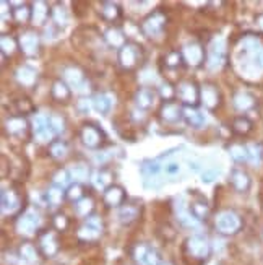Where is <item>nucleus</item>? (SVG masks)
I'll use <instances>...</instances> for the list:
<instances>
[{
  "instance_id": "57",
  "label": "nucleus",
  "mask_w": 263,
  "mask_h": 265,
  "mask_svg": "<svg viewBox=\"0 0 263 265\" xmlns=\"http://www.w3.org/2000/svg\"><path fill=\"white\" fill-rule=\"evenodd\" d=\"M175 234L177 233H175V230L173 226H169V225L163 226V234H161V236H163L164 241H173V239L175 238Z\"/></svg>"
},
{
  "instance_id": "39",
  "label": "nucleus",
  "mask_w": 263,
  "mask_h": 265,
  "mask_svg": "<svg viewBox=\"0 0 263 265\" xmlns=\"http://www.w3.org/2000/svg\"><path fill=\"white\" fill-rule=\"evenodd\" d=\"M229 155L237 163L249 161V148L242 143H232L229 146Z\"/></svg>"
},
{
  "instance_id": "15",
  "label": "nucleus",
  "mask_w": 263,
  "mask_h": 265,
  "mask_svg": "<svg viewBox=\"0 0 263 265\" xmlns=\"http://www.w3.org/2000/svg\"><path fill=\"white\" fill-rule=\"evenodd\" d=\"M229 182H231V186L237 190V192H247V190L250 189V186H252V179H250V176L246 171H242L239 168H234L231 171Z\"/></svg>"
},
{
  "instance_id": "24",
  "label": "nucleus",
  "mask_w": 263,
  "mask_h": 265,
  "mask_svg": "<svg viewBox=\"0 0 263 265\" xmlns=\"http://www.w3.org/2000/svg\"><path fill=\"white\" fill-rule=\"evenodd\" d=\"M15 77H16V82L20 85L33 86L36 83V80H38V72H36V69L31 65H21V67H18Z\"/></svg>"
},
{
  "instance_id": "29",
  "label": "nucleus",
  "mask_w": 263,
  "mask_h": 265,
  "mask_svg": "<svg viewBox=\"0 0 263 265\" xmlns=\"http://www.w3.org/2000/svg\"><path fill=\"white\" fill-rule=\"evenodd\" d=\"M51 95L57 103H67L70 100L72 88L64 82V80H57V82H54V85H52Z\"/></svg>"
},
{
  "instance_id": "4",
  "label": "nucleus",
  "mask_w": 263,
  "mask_h": 265,
  "mask_svg": "<svg viewBox=\"0 0 263 265\" xmlns=\"http://www.w3.org/2000/svg\"><path fill=\"white\" fill-rule=\"evenodd\" d=\"M242 228V220L236 212L226 210L216 217V231L221 233L223 236H232L239 233Z\"/></svg>"
},
{
  "instance_id": "28",
  "label": "nucleus",
  "mask_w": 263,
  "mask_h": 265,
  "mask_svg": "<svg viewBox=\"0 0 263 265\" xmlns=\"http://www.w3.org/2000/svg\"><path fill=\"white\" fill-rule=\"evenodd\" d=\"M111 106H112V98L107 93H97L93 96V100H91V108L102 116H106L109 113Z\"/></svg>"
},
{
  "instance_id": "3",
  "label": "nucleus",
  "mask_w": 263,
  "mask_h": 265,
  "mask_svg": "<svg viewBox=\"0 0 263 265\" xmlns=\"http://www.w3.org/2000/svg\"><path fill=\"white\" fill-rule=\"evenodd\" d=\"M143 59V51L138 44H133V42H127L119 51V65L124 70H133L137 69L138 64L142 62Z\"/></svg>"
},
{
  "instance_id": "21",
  "label": "nucleus",
  "mask_w": 263,
  "mask_h": 265,
  "mask_svg": "<svg viewBox=\"0 0 263 265\" xmlns=\"http://www.w3.org/2000/svg\"><path fill=\"white\" fill-rule=\"evenodd\" d=\"M155 100H156L155 91H153L151 88H148V86H142V88L137 90L135 104H137L138 109H142V111L150 109L153 104H155Z\"/></svg>"
},
{
  "instance_id": "51",
  "label": "nucleus",
  "mask_w": 263,
  "mask_h": 265,
  "mask_svg": "<svg viewBox=\"0 0 263 265\" xmlns=\"http://www.w3.org/2000/svg\"><path fill=\"white\" fill-rule=\"evenodd\" d=\"M51 127H52V131L56 132V135L62 133L65 131V121H64V117H60L57 114L51 116Z\"/></svg>"
},
{
  "instance_id": "33",
  "label": "nucleus",
  "mask_w": 263,
  "mask_h": 265,
  "mask_svg": "<svg viewBox=\"0 0 263 265\" xmlns=\"http://www.w3.org/2000/svg\"><path fill=\"white\" fill-rule=\"evenodd\" d=\"M18 257L23 259L26 264H34L38 262V249L34 248L31 243H23L20 248H18Z\"/></svg>"
},
{
  "instance_id": "31",
  "label": "nucleus",
  "mask_w": 263,
  "mask_h": 265,
  "mask_svg": "<svg viewBox=\"0 0 263 265\" xmlns=\"http://www.w3.org/2000/svg\"><path fill=\"white\" fill-rule=\"evenodd\" d=\"M69 172L72 181H75L77 184L87 182L89 179V168L85 163H75L69 168Z\"/></svg>"
},
{
  "instance_id": "44",
  "label": "nucleus",
  "mask_w": 263,
  "mask_h": 265,
  "mask_svg": "<svg viewBox=\"0 0 263 265\" xmlns=\"http://www.w3.org/2000/svg\"><path fill=\"white\" fill-rule=\"evenodd\" d=\"M65 195H67V199L73 203H77L78 200H82L83 197H87L85 195V187L82 184H73V186H70L65 190Z\"/></svg>"
},
{
  "instance_id": "42",
  "label": "nucleus",
  "mask_w": 263,
  "mask_h": 265,
  "mask_svg": "<svg viewBox=\"0 0 263 265\" xmlns=\"http://www.w3.org/2000/svg\"><path fill=\"white\" fill-rule=\"evenodd\" d=\"M163 62H164V65L168 67V69H177V67H180L183 64V55H182V52L173 51V52L164 55Z\"/></svg>"
},
{
  "instance_id": "38",
  "label": "nucleus",
  "mask_w": 263,
  "mask_h": 265,
  "mask_svg": "<svg viewBox=\"0 0 263 265\" xmlns=\"http://www.w3.org/2000/svg\"><path fill=\"white\" fill-rule=\"evenodd\" d=\"M11 16L15 18L18 23H26L31 20V5L20 3L11 8Z\"/></svg>"
},
{
  "instance_id": "58",
  "label": "nucleus",
  "mask_w": 263,
  "mask_h": 265,
  "mask_svg": "<svg viewBox=\"0 0 263 265\" xmlns=\"http://www.w3.org/2000/svg\"><path fill=\"white\" fill-rule=\"evenodd\" d=\"M89 106H91V101H87V100H85V98L80 101V104H78V108H80L82 113H88Z\"/></svg>"
},
{
  "instance_id": "32",
  "label": "nucleus",
  "mask_w": 263,
  "mask_h": 265,
  "mask_svg": "<svg viewBox=\"0 0 263 265\" xmlns=\"http://www.w3.org/2000/svg\"><path fill=\"white\" fill-rule=\"evenodd\" d=\"M188 208H190V213L192 217L197 220V221H203L208 218V215H210V207H208L206 200H193L190 202V205H188Z\"/></svg>"
},
{
  "instance_id": "20",
  "label": "nucleus",
  "mask_w": 263,
  "mask_h": 265,
  "mask_svg": "<svg viewBox=\"0 0 263 265\" xmlns=\"http://www.w3.org/2000/svg\"><path fill=\"white\" fill-rule=\"evenodd\" d=\"M49 15H52V10L46 2H34L31 5V21L34 26H42Z\"/></svg>"
},
{
  "instance_id": "35",
  "label": "nucleus",
  "mask_w": 263,
  "mask_h": 265,
  "mask_svg": "<svg viewBox=\"0 0 263 265\" xmlns=\"http://www.w3.org/2000/svg\"><path fill=\"white\" fill-rule=\"evenodd\" d=\"M252 121L247 119L246 116H239V117H236L234 121H232V124H231V129H232V132L237 133V135H247L250 131H252Z\"/></svg>"
},
{
  "instance_id": "53",
  "label": "nucleus",
  "mask_w": 263,
  "mask_h": 265,
  "mask_svg": "<svg viewBox=\"0 0 263 265\" xmlns=\"http://www.w3.org/2000/svg\"><path fill=\"white\" fill-rule=\"evenodd\" d=\"M161 264H163V259L160 256V252H158L155 248H151L148 256H146V259H145L143 265H161Z\"/></svg>"
},
{
  "instance_id": "11",
  "label": "nucleus",
  "mask_w": 263,
  "mask_h": 265,
  "mask_svg": "<svg viewBox=\"0 0 263 265\" xmlns=\"http://www.w3.org/2000/svg\"><path fill=\"white\" fill-rule=\"evenodd\" d=\"M2 213L3 215H15L21 208V194L16 189H3L2 190Z\"/></svg>"
},
{
  "instance_id": "59",
  "label": "nucleus",
  "mask_w": 263,
  "mask_h": 265,
  "mask_svg": "<svg viewBox=\"0 0 263 265\" xmlns=\"http://www.w3.org/2000/svg\"><path fill=\"white\" fill-rule=\"evenodd\" d=\"M188 168L192 171H200L201 169V163L197 161V159H193V161H188Z\"/></svg>"
},
{
  "instance_id": "56",
  "label": "nucleus",
  "mask_w": 263,
  "mask_h": 265,
  "mask_svg": "<svg viewBox=\"0 0 263 265\" xmlns=\"http://www.w3.org/2000/svg\"><path fill=\"white\" fill-rule=\"evenodd\" d=\"M164 171H166V174H169V176H177V174H179V171H180V166H179V163L171 161V163H166V166H164Z\"/></svg>"
},
{
  "instance_id": "17",
  "label": "nucleus",
  "mask_w": 263,
  "mask_h": 265,
  "mask_svg": "<svg viewBox=\"0 0 263 265\" xmlns=\"http://www.w3.org/2000/svg\"><path fill=\"white\" fill-rule=\"evenodd\" d=\"M160 117L166 124H175V122H179L182 119V108L177 106L174 101L164 103L160 111Z\"/></svg>"
},
{
  "instance_id": "52",
  "label": "nucleus",
  "mask_w": 263,
  "mask_h": 265,
  "mask_svg": "<svg viewBox=\"0 0 263 265\" xmlns=\"http://www.w3.org/2000/svg\"><path fill=\"white\" fill-rule=\"evenodd\" d=\"M52 223L57 231H65L67 228H69V218H67L64 213H57L56 217H54Z\"/></svg>"
},
{
  "instance_id": "2",
  "label": "nucleus",
  "mask_w": 263,
  "mask_h": 265,
  "mask_svg": "<svg viewBox=\"0 0 263 265\" xmlns=\"http://www.w3.org/2000/svg\"><path fill=\"white\" fill-rule=\"evenodd\" d=\"M183 251L192 261L206 262L211 254V244L203 234H193V236L187 238L185 244H183Z\"/></svg>"
},
{
  "instance_id": "1",
  "label": "nucleus",
  "mask_w": 263,
  "mask_h": 265,
  "mask_svg": "<svg viewBox=\"0 0 263 265\" xmlns=\"http://www.w3.org/2000/svg\"><path fill=\"white\" fill-rule=\"evenodd\" d=\"M237 64H239V70L242 75L249 78L259 77L263 72V44L259 36H244L241 41V52Z\"/></svg>"
},
{
  "instance_id": "25",
  "label": "nucleus",
  "mask_w": 263,
  "mask_h": 265,
  "mask_svg": "<svg viewBox=\"0 0 263 265\" xmlns=\"http://www.w3.org/2000/svg\"><path fill=\"white\" fill-rule=\"evenodd\" d=\"M97 11H99V15L106 21H115L122 16L120 7L114 2H101L99 7H97Z\"/></svg>"
},
{
  "instance_id": "23",
  "label": "nucleus",
  "mask_w": 263,
  "mask_h": 265,
  "mask_svg": "<svg viewBox=\"0 0 263 265\" xmlns=\"http://www.w3.org/2000/svg\"><path fill=\"white\" fill-rule=\"evenodd\" d=\"M104 41H106L111 47L119 49V51L127 44L125 33L122 31L120 28H115V26L106 29V33H104Z\"/></svg>"
},
{
  "instance_id": "30",
  "label": "nucleus",
  "mask_w": 263,
  "mask_h": 265,
  "mask_svg": "<svg viewBox=\"0 0 263 265\" xmlns=\"http://www.w3.org/2000/svg\"><path fill=\"white\" fill-rule=\"evenodd\" d=\"M140 217V208L133 203H125L119 210V221L122 225H130Z\"/></svg>"
},
{
  "instance_id": "19",
  "label": "nucleus",
  "mask_w": 263,
  "mask_h": 265,
  "mask_svg": "<svg viewBox=\"0 0 263 265\" xmlns=\"http://www.w3.org/2000/svg\"><path fill=\"white\" fill-rule=\"evenodd\" d=\"M64 82L73 90H83L85 85V73L78 67H69L64 72Z\"/></svg>"
},
{
  "instance_id": "10",
  "label": "nucleus",
  "mask_w": 263,
  "mask_h": 265,
  "mask_svg": "<svg viewBox=\"0 0 263 265\" xmlns=\"http://www.w3.org/2000/svg\"><path fill=\"white\" fill-rule=\"evenodd\" d=\"M39 225H41V220H39L38 215L33 213V212H26L16 220V231L20 234H23V236L29 238V236L38 234Z\"/></svg>"
},
{
  "instance_id": "55",
  "label": "nucleus",
  "mask_w": 263,
  "mask_h": 265,
  "mask_svg": "<svg viewBox=\"0 0 263 265\" xmlns=\"http://www.w3.org/2000/svg\"><path fill=\"white\" fill-rule=\"evenodd\" d=\"M219 169H206L201 172V181H203L205 184H211V182H215L218 177H219Z\"/></svg>"
},
{
  "instance_id": "13",
  "label": "nucleus",
  "mask_w": 263,
  "mask_h": 265,
  "mask_svg": "<svg viewBox=\"0 0 263 265\" xmlns=\"http://www.w3.org/2000/svg\"><path fill=\"white\" fill-rule=\"evenodd\" d=\"M182 55H183V62H187L190 67H198L203 64L205 59V49L201 47L198 42H190L185 47L182 49Z\"/></svg>"
},
{
  "instance_id": "50",
  "label": "nucleus",
  "mask_w": 263,
  "mask_h": 265,
  "mask_svg": "<svg viewBox=\"0 0 263 265\" xmlns=\"http://www.w3.org/2000/svg\"><path fill=\"white\" fill-rule=\"evenodd\" d=\"M158 93H160L161 100L164 103H169V101H173V98L175 95V88H173V85L171 83H163L160 86V90H158Z\"/></svg>"
},
{
  "instance_id": "46",
  "label": "nucleus",
  "mask_w": 263,
  "mask_h": 265,
  "mask_svg": "<svg viewBox=\"0 0 263 265\" xmlns=\"http://www.w3.org/2000/svg\"><path fill=\"white\" fill-rule=\"evenodd\" d=\"M52 181H54V184H56L57 187H62V189L67 187V189H69L70 187L69 184L72 181L69 169H59V171H56V174H54Z\"/></svg>"
},
{
  "instance_id": "48",
  "label": "nucleus",
  "mask_w": 263,
  "mask_h": 265,
  "mask_svg": "<svg viewBox=\"0 0 263 265\" xmlns=\"http://www.w3.org/2000/svg\"><path fill=\"white\" fill-rule=\"evenodd\" d=\"M249 161H252L254 164L260 163L263 158V145L262 143H254L249 145Z\"/></svg>"
},
{
  "instance_id": "22",
  "label": "nucleus",
  "mask_w": 263,
  "mask_h": 265,
  "mask_svg": "<svg viewBox=\"0 0 263 265\" xmlns=\"http://www.w3.org/2000/svg\"><path fill=\"white\" fill-rule=\"evenodd\" d=\"M182 119L193 129H201L205 126V116L197 108L183 106L182 108Z\"/></svg>"
},
{
  "instance_id": "6",
  "label": "nucleus",
  "mask_w": 263,
  "mask_h": 265,
  "mask_svg": "<svg viewBox=\"0 0 263 265\" xmlns=\"http://www.w3.org/2000/svg\"><path fill=\"white\" fill-rule=\"evenodd\" d=\"M226 57H228V49H226V42L223 38H216L211 41L210 44V54L205 60L206 67L210 70H218L221 69L226 62Z\"/></svg>"
},
{
  "instance_id": "34",
  "label": "nucleus",
  "mask_w": 263,
  "mask_h": 265,
  "mask_svg": "<svg viewBox=\"0 0 263 265\" xmlns=\"http://www.w3.org/2000/svg\"><path fill=\"white\" fill-rule=\"evenodd\" d=\"M49 155L56 159H64L67 155H69V143L65 140L56 138L49 145Z\"/></svg>"
},
{
  "instance_id": "49",
  "label": "nucleus",
  "mask_w": 263,
  "mask_h": 265,
  "mask_svg": "<svg viewBox=\"0 0 263 265\" xmlns=\"http://www.w3.org/2000/svg\"><path fill=\"white\" fill-rule=\"evenodd\" d=\"M0 44H2V55H10L11 52L15 51L18 42L11 38V36L2 34V39H0Z\"/></svg>"
},
{
  "instance_id": "47",
  "label": "nucleus",
  "mask_w": 263,
  "mask_h": 265,
  "mask_svg": "<svg viewBox=\"0 0 263 265\" xmlns=\"http://www.w3.org/2000/svg\"><path fill=\"white\" fill-rule=\"evenodd\" d=\"M52 20H54V23L57 24V26H65V24L69 23V15H67L65 8L60 7V5L54 7L52 8Z\"/></svg>"
},
{
  "instance_id": "7",
  "label": "nucleus",
  "mask_w": 263,
  "mask_h": 265,
  "mask_svg": "<svg viewBox=\"0 0 263 265\" xmlns=\"http://www.w3.org/2000/svg\"><path fill=\"white\" fill-rule=\"evenodd\" d=\"M166 26V15L161 10H155L145 18L142 23V31L148 36V38H160L163 34V29Z\"/></svg>"
},
{
  "instance_id": "37",
  "label": "nucleus",
  "mask_w": 263,
  "mask_h": 265,
  "mask_svg": "<svg viewBox=\"0 0 263 265\" xmlns=\"http://www.w3.org/2000/svg\"><path fill=\"white\" fill-rule=\"evenodd\" d=\"M93 184L97 189L106 190L107 187L112 186V172L107 169H99L93 176Z\"/></svg>"
},
{
  "instance_id": "26",
  "label": "nucleus",
  "mask_w": 263,
  "mask_h": 265,
  "mask_svg": "<svg viewBox=\"0 0 263 265\" xmlns=\"http://www.w3.org/2000/svg\"><path fill=\"white\" fill-rule=\"evenodd\" d=\"M232 103H234V108L237 111H242V113H246V111H250L255 108V98L254 95L247 93V91H239V93L234 95V100H232Z\"/></svg>"
},
{
  "instance_id": "14",
  "label": "nucleus",
  "mask_w": 263,
  "mask_h": 265,
  "mask_svg": "<svg viewBox=\"0 0 263 265\" xmlns=\"http://www.w3.org/2000/svg\"><path fill=\"white\" fill-rule=\"evenodd\" d=\"M102 199H104V203H106L109 208H117V207L124 205V202L127 199V194H125L124 187L114 186L112 184L111 187H107L106 190H104Z\"/></svg>"
},
{
  "instance_id": "5",
  "label": "nucleus",
  "mask_w": 263,
  "mask_h": 265,
  "mask_svg": "<svg viewBox=\"0 0 263 265\" xmlns=\"http://www.w3.org/2000/svg\"><path fill=\"white\" fill-rule=\"evenodd\" d=\"M80 137H82L83 145L89 150L101 148L102 143L106 141V133H104V131L99 126L93 124V122H88V124H85L82 127Z\"/></svg>"
},
{
  "instance_id": "60",
  "label": "nucleus",
  "mask_w": 263,
  "mask_h": 265,
  "mask_svg": "<svg viewBox=\"0 0 263 265\" xmlns=\"http://www.w3.org/2000/svg\"><path fill=\"white\" fill-rule=\"evenodd\" d=\"M161 265H168V264H164V262H163V264H161Z\"/></svg>"
},
{
  "instance_id": "45",
  "label": "nucleus",
  "mask_w": 263,
  "mask_h": 265,
  "mask_svg": "<svg viewBox=\"0 0 263 265\" xmlns=\"http://www.w3.org/2000/svg\"><path fill=\"white\" fill-rule=\"evenodd\" d=\"M31 127H33V132H39L42 129L46 127H51V116H46V114H34L33 121H31Z\"/></svg>"
},
{
  "instance_id": "8",
  "label": "nucleus",
  "mask_w": 263,
  "mask_h": 265,
  "mask_svg": "<svg viewBox=\"0 0 263 265\" xmlns=\"http://www.w3.org/2000/svg\"><path fill=\"white\" fill-rule=\"evenodd\" d=\"M175 95L185 106L197 108V104L200 103V86L197 83L185 80V82H180L177 85Z\"/></svg>"
},
{
  "instance_id": "12",
  "label": "nucleus",
  "mask_w": 263,
  "mask_h": 265,
  "mask_svg": "<svg viewBox=\"0 0 263 265\" xmlns=\"http://www.w3.org/2000/svg\"><path fill=\"white\" fill-rule=\"evenodd\" d=\"M200 103L210 111H215L221 104V93L218 86L213 83H203L200 86Z\"/></svg>"
},
{
  "instance_id": "27",
  "label": "nucleus",
  "mask_w": 263,
  "mask_h": 265,
  "mask_svg": "<svg viewBox=\"0 0 263 265\" xmlns=\"http://www.w3.org/2000/svg\"><path fill=\"white\" fill-rule=\"evenodd\" d=\"M161 171H163V166L158 159H148V161H143V164H142L143 181L160 179Z\"/></svg>"
},
{
  "instance_id": "18",
  "label": "nucleus",
  "mask_w": 263,
  "mask_h": 265,
  "mask_svg": "<svg viewBox=\"0 0 263 265\" xmlns=\"http://www.w3.org/2000/svg\"><path fill=\"white\" fill-rule=\"evenodd\" d=\"M5 131L8 135L13 137H20V135L26 133L28 131V122L23 116H11L5 121Z\"/></svg>"
},
{
  "instance_id": "41",
  "label": "nucleus",
  "mask_w": 263,
  "mask_h": 265,
  "mask_svg": "<svg viewBox=\"0 0 263 265\" xmlns=\"http://www.w3.org/2000/svg\"><path fill=\"white\" fill-rule=\"evenodd\" d=\"M150 249H151L150 244L138 243V244H135V248L132 249V257L135 259L137 264L143 265L145 264V259H146V256H148V252H150Z\"/></svg>"
},
{
  "instance_id": "54",
  "label": "nucleus",
  "mask_w": 263,
  "mask_h": 265,
  "mask_svg": "<svg viewBox=\"0 0 263 265\" xmlns=\"http://www.w3.org/2000/svg\"><path fill=\"white\" fill-rule=\"evenodd\" d=\"M15 106H16V109L20 111V113H23V114H26V113H33V111H34L31 101L26 100V98H21V100H16Z\"/></svg>"
},
{
  "instance_id": "40",
  "label": "nucleus",
  "mask_w": 263,
  "mask_h": 265,
  "mask_svg": "<svg viewBox=\"0 0 263 265\" xmlns=\"http://www.w3.org/2000/svg\"><path fill=\"white\" fill-rule=\"evenodd\" d=\"M44 199L49 205H59V203H62L64 199H67V195L62 187L52 186L51 189H47V192L44 194Z\"/></svg>"
},
{
  "instance_id": "36",
  "label": "nucleus",
  "mask_w": 263,
  "mask_h": 265,
  "mask_svg": "<svg viewBox=\"0 0 263 265\" xmlns=\"http://www.w3.org/2000/svg\"><path fill=\"white\" fill-rule=\"evenodd\" d=\"M73 208H75L77 215L88 218V217H91V215H93L94 202H93V199H91V197H83L82 200H78L75 205H73Z\"/></svg>"
},
{
  "instance_id": "16",
  "label": "nucleus",
  "mask_w": 263,
  "mask_h": 265,
  "mask_svg": "<svg viewBox=\"0 0 263 265\" xmlns=\"http://www.w3.org/2000/svg\"><path fill=\"white\" fill-rule=\"evenodd\" d=\"M18 47L26 54V55H36L39 51V38L38 34L33 31H28L20 36L18 39Z\"/></svg>"
},
{
  "instance_id": "9",
  "label": "nucleus",
  "mask_w": 263,
  "mask_h": 265,
  "mask_svg": "<svg viewBox=\"0 0 263 265\" xmlns=\"http://www.w3.org/2000/svg\"><path fill=\"white\" fill-rule=\"evenodd\" d=\"M38 241H39V251H41V254L44 256V257L52 259V257H56V256H57L60 244H59V236H57V233L54 231V230H46V231H42Z\"/></svg>"
},
{
  "instance_id": "43",
  "label": "nucleus",
  "mask_w": 263,
  "mask_h": 265,
  "mask_svg": "<svg viewBox=\"0 0 263 265\" xmlns=\"http://www.w3.org/2000/svg\"><path fill=\"white\" fill-rule=\"evenodd\" d=\"M99 236H101V231L94 230V228H91L87 223L78 230V238H80L82 241H94V239H97Z\"/></svg>"
}]
</instances>
